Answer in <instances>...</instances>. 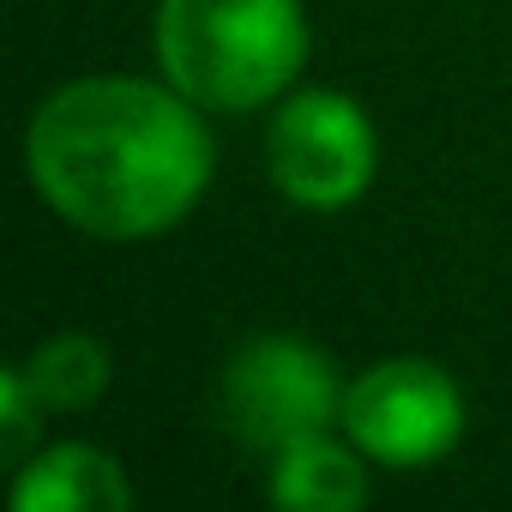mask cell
Masks as SVG:
<instances>
[{"label": "cell", "mask_w": 512, "mask_h": 512, "mask_svg": "<svg viewBox=\"0 0 512 512\" xmlns=\"http://www.w3.org/2000/svg\"><path fill=\"white\" fill-rule=\"evenodd\" d=\"M31 181L85 235H163L211 181V133L199 127L187 91L79 79L31 121Z\"/></svg>", "instance_id": "6da1fadb"}, {"label": "cell", "mask_w": 512, "mask_h": 512, "mask_svg": "<svg viewBox=\"0 0 512 512\" xmlns=\"http://www.w3.org/2000/svg\"><path fill=\"white\" fill-rule=\"evenodd\" d=\"M344 428L368 458L416 470V464H434V458H446L458 446L464 398L434 362L398 356V362L368 368L344 392Z\"/></svg>", "instance_id": "5b68a950"}, {"label": "cell", "mask_w": 512, "mask_h": 512, "mask_svg": "<svg viewBox=\"0 0 512 512\" xmlns=\"http://www.w3.org/2000/svg\"><path fill=\"white\" fill-rule=\"evenodd\" d=\"M157 49L199 109H260L308 61L302 0H163Z\"/></svg>", "instance_id": "7a4b0ae2"}, {"label": "cell", "mask_w": 512, "mask_h": 512, "mask_svg": "<svg viewBox=\"0 0 512 512\" xmlns=\"http://www.w3.org/2000/svg\"><path fill=\"white\" fill-rule=\"evenodd\" d=\"M13 506L19 512H121L127 506V482H121L109 452L67 440V446H49L43 458H31L19 470Z\"/></svg>", "instance_id": "8992f818"}, {"label": "cell", "mask_w": 512, "mask_h": 512, "mask_svg": "<svg viewBox=\"0 0 512 512\" xmlns=\"http://www.w3.org/2000/svg\"><path fill=\"white\" fill-rule=\"evenodd\" d=\"M272 500L296 512H350L368 500V476L338 440L314 434L272 458Z\"/></svg>", "instance_id": "52a82bcc"}, {"label": "cell", "mask_w": 512, "mask_h": 512, "mask_svg": "<svg viewBox=\"0 0 512 512\" xmlns=\"http://www.w3.org/2000/svg\"><path fill=\"white\" fill-rule=\"evenodd\" d=\"M223 416L247 446L278 458L284 446L314 440L344 416L338 368L326 362V350H314L302 338L260 332L223 368Z\"/></svg>", "instance_id": "3957f363"}, {"label": "cell", "mask_w": 512, "mask_h": 512, "mask_svg": "<svg viewBox=\"0 0 512 512\" xmlns=\"http://www.w3.org/2000/svg\"><path fill=\"white\" fill-rule=\"evenodd\" d=\"M0 392H7V452L19 458L25 452V440H31V410H43L37 404V392H31V380H25V368H13L7 380H0Z\"/></svg>", "instance_id": "9c48e42d"}, {"label": "cell", "mask_w": 512, "mask_h": 512, "mask_svg": "<svg viewBox=\"0 0 512 512\" xmlns=\"http://www.w3.org/2000/svg\"><path fill=\"white\" fill-rule=\"evenodd\" d=\"M266 157H272V181L296 205L338 211V205H350V199L368 193L380 145H374L368 115L350 97H338V91H302V97H290L278 109Z\"/></svg>", "instance_id": "277c9868"}, {"label": "cell", "mask_w": 512, "mask_h": 512, "mask_svg": "<svg viewBox=\"0 0 512 512\" xmlns=\"http://www.w3.org/2000/svg\"><path fill=\"white\" fill-rule=\"evenodd\" d=\"M25 380H31V392H37L43 410H85L109 386V350L97 338H85V332L49 338L25 362Z\"/></svg>", "instance_id": "ba28073f"}]
</instances>
